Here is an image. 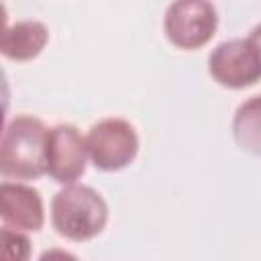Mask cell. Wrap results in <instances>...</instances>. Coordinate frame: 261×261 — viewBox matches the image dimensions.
Here are the masks:
<instances>
[{
  "label": "cell",
  "instance_id": "6da1fadb",
  "mask_svg": "<svg viewBox=\"0 0 261 261\" xmlns=\"http://www.w3.org/2000/svg\"><path fill=\"white\" fill-rule=\"evenodd\" d=\"M47 126L35 116H14L2 135L0 171L10 179H39L47 173Z\"/></svg>",
  "mask_w": 261,
  "mask_h": 261
},
{
  "label": "cell",
  "instance_id": "7a4b0ae2",
  "mask_svg": "<svg viewBox=\"0 0 261 261\" xmlns=\"http://www.w3.org/2000/svg\"><path fill=\"white\" fill-rule=\"evenodd\" d=\"M51 222L59 237L84 243L104 230L108 222V206L94 188L67 186L51 200Z\"/></svg>",
  "mask_w": 261,
  "mask_h": 261
},
{
  "label": "cell",
  "instance_id": "3957f363",
  "mask_svg": "<svg viewBox=\"0 0 261 261\" xmlns=\"http://www.w3.org/2000/svg\"><path fill=\"white\" fill-rule=\"evenodd\" d=\"M165 37L181 51L202 49L218 29V12L210 0H173L163 20Z\"/></svg>",
  "mask_w": 261,
  "mask_h": 261
},
{
  "label": "cell",
  "instance_id": "277c9868",
  "mask_svg": "<svg viewBox=\"0 0 261 261\" xmlns=\"http://www.w3.org/2000/svg\"><path fill=\"white\" fill-rule=\"evenodd\" d=\"M86 141L90 159L100 171H120L130 165L139 153L137 130L124 118H104L96 122Z\"/></svg>",
  "mask_w": 261,
  "mask_h": 261
},
{
  "label": "cell",
  "instance_id": "5b68a950",
  "mask_svg": "<svg viewBox=\"0 0 261 261\" xmlns=\"http://www.w3.org/2000/svg\"><path fill=\"white\" fill-rule=\"evenodd\" d=\"M88 141L73 124H57L47 133V175L57 184H73L88 167Z\"/></svg>",
  "mask_w": 261,
  "mask_h": 261
},
{
  "label": "cell",
  "instance_id": "8992f818",
  "mask_svg": "<svg viewBox=\"0 0 261 261\" xmlns=\"http://www.w3.org/2000/svg\"><path fill=\"white\" fill-rule=\"evenodd\" d=\"M208 71L216 84L230 90H243L261 80V65L247 39L218 43L208 57Z\"/></svg>",
  "mask_w": 261,
  "mask_h": 261
},
{
  "label": "cell",
  "instance_id": "52a82bcc",
  "mask_svg": "<svg viewBox=\"0 0 261 261\" xmlns=\"http://www.w3.org/2000/svg\"><path fill=\"white\" fill-rule=\"evenodd\" d=\"M0 216L4 226L37 232L43 228L45 210L41 194L24 184L2 181L0 186Z\"/></svg>",
  "mask_w": 261,
  "mask_h": 261
},
{
  "label": "cell",
  "instance_id": "ba28073f",
  "mask_svg": "<svg viewBox=\"0 0 261 261\" xmlns=\"http://www.w3.org/2000/svg\"><path fill=\"white\" fill-rule=\"evenodd\" d=\"M49 41V31L39 20H20L4 29L0 39V51L12 61L35 59Z\"/></svg>",
  "mask_w": 261,
  "mask_h": 261
},
{
  "label": "cell",
  "instance_id": "9c48e42d",
  "mask_svg": "<svg viewBox=\"0 0 261 261\" xmlns=\"http://www.w3.org/2000/svg\"><path fill=\"white\" fill-rule=\"evenodd\" d=\"M232 137L243 151L261 157V94L251 96L237 108Z\"/></svg>",
  "mask_w": 261,
  "mask_h": 261
},
{
  "label": "cell",
  "instance_id": "30bf717a",
  "mask_svg": "<svg viewBox=\"0 0 261 261\" xmlns=\"http://www.w3.org/2000/svg\"><path fill=\"white\" fill-rule=\"evenodd\" d=\"M31 253V241L22 234V230L4 226L2 228V257L4 259H27Z\"/></svg>",
  "mask_w": 261,
  "mask_h": 261
},
{
  "label": "cell",
  "instance_id": "8fae6325",
  "mask_svg": "<svg viewBox=\"0 0 261 261\" xmlns=\"http://www.w3.org/2000/svg\"><path fill=\"white\" fill-rule=\"evenodd\" d=\"M247 43H249L251 51L255 53V57H257V61H259V65H261V24H257V27L249 33Z\"/></svg>",
  "mask_w": 261,
  "mask_h": 261
}]
</instances>
